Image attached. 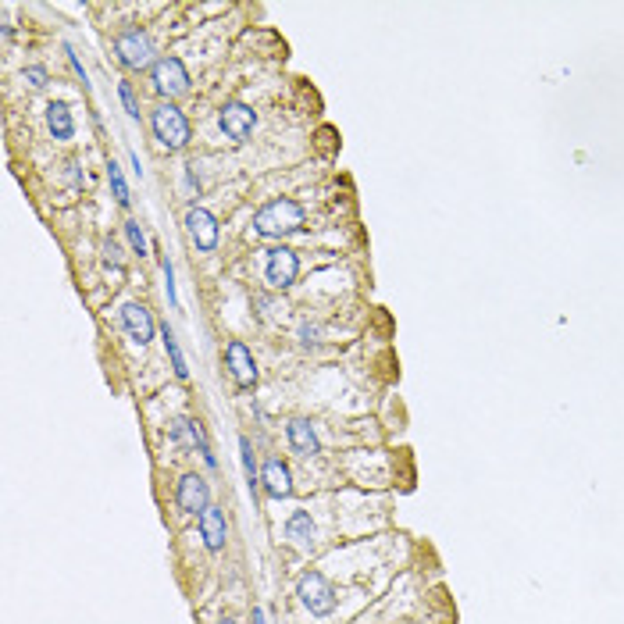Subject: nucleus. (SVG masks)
<instances>
[{
	"mask_svg": "<svg viewBox=\"0 0 624 624\" xmlns=\"http://www.w3.org/2000/svg\"><path fill=\"white\" fill-rule=\"evenodd\" d=\"M64 50H68V61H71V68H75V75L82 79V86H89V82H86V68H82V61L75 58V50H71V47H64Z\"/></svg>",
	"mask_w": 624,
	"mask_h": 624,
	"instance_id": "nucleus-25",
	"label": "nucleus"
},
{
	"mask_svg": "<svg viewBox=\"0 0 624 624\" xmlns=\"http://www.w3.org/2000/svg\"><path fill=\"white\" fill-rule=\"evenodd\" d=\"M171 442L175 446H186V450H196L204 457V464L214 471L218 468V457H214V450H211V442H207V435H204V424L196 421V418H175L171 421Z\"/></svg>",
	"mask_w": 624,
	"mask_h": 624,
	"instance_id": "nucleus-7",
	"label": "nucleus"
},
{
	"mask_svg": "<svg viewBox=\"0 0 624 624\" xmlns=\"http://www.w3.org/2000/svg\"><path fill=\"white\" fill-rule=\"evenodd\" d=\"M22 79H25L32 89H43V86H47V68L32 64V68H25V71H22Z\"/></svg>",
	"mask_w": 624,
	"mask_h": 624,
	"instance_id": "nucleus-24",
	"label": "nucleus"
},
{
	"mask_svg": "<svg viewBox=\"0 0 624 624\" xmlns=\"http://www.w3.org/2000/svg\"><path fill=\"white\" fill-rule=\"evenodd\" d=\"M125 239H129V246H132V254H139V257H147V236H143V228H139V221H125Z\"/></svg>",
	"mask_w": 624,
	"mask_h": 624,
	"instance_id": "nucleus-21",
	"label": "nucleus"
},
{
	"mask_svg": "<svg viewBox=\"0 0 624 624\" xmlns=\"http://www.w3.org/2000/svg\"><path fill=\"white\" fill-rule=\"evenodd\" d=\"M150 129H154V139H157L165 150H182L186 143H189V121H186V115L178 111L171 100L154 104V111H150Z\"/></svg>",
	"mask_w": 624,
	"mask_h": 624,
	"instance_id": "nucleus-2",
	"label": "nucleus"
},
{
	"mask_svg": "<svg viewBox=\"0 0 624 624\" xmlns=\"http://www.w3.org/2000/svg\"><path fill=\"white\" fill-rule=\"evenodd\" d=\"M175 507L182 510V514H196V517H200L211 507V485H207V478L196 475V471H189V475L178 478V485H175Z\"/></svg>",
	"mask_w": 624,
	"mask_h": 624,
	"instance_id": "nucleus-8",
	"label": "nucleus"
},
{
	"mask_svg": "<svg viewBox=\"0 0 624 624\" xmlns=\"http://www.w3.org/2000/svg\"><path fill=\"white\" fill-rule=\"evenodd\" d=\"M186 232L196 250H204V254H211L214 246H218V218H214L211 211L204 207H189L186 211Z\"/></svg>",
	"mask_w": 624,
	"mask_h": 624,
	"instance_id": "nucleus-10",
	"label": "nucleus"
},
{
	"mask_svg": "<svg viewBox=\"0 0 624 624\" xmlns=\"http://www.w3.org/2000/svg\"><path fill=\"white\" fill-rule=\"evenodd\" d=\"M107 178H111V189H115V200H118V207H129V200H132V196H129V186H125V175H121V168L115 165V160L107 165Z\"/></svg>",
	"mask_w": 624,
	"mask_h": 624,
	"instance_id": "nucleus-20",
	"label": "nucleus"
},
{
	"mask_svg": "<svg viewBox=\"0 0 624 624\" xmlns=\"http://www.w3.org/2000/svg\"><path fill=\"white\" fill-rule=\"evenodd\" d=\"M261 489L272 499H289L293 496V471H289V464L278 460V457H267L264 468H261Z\"/></svg>",
	"mask_w": 624,
	"mask_h": 624,
	"instance_id": "nucleus-12",
	"label": "nucleus"
},
{
	"mask_svg": "<svg viewBox=\"0 0 624 624\" xmlns=\"http://www.w3.org/2000/svg\"><path fill=\"white\" fill-rule=\"evenodd\" d=\"M104 250H107V261L121 264V254H118V243H115V239H107V243H104Z\"/></svg>",
	"mask_w": 624,
	"mask_h": 624,
	"instance_id": "nucleus-26",
	"label": "nucleus"
},
{
	"mask_svg": "<svg viewBox=\"0 0 624 624\" xmlns=\"http://www.w3.org/2000/svg\"><path fill=\"white\" fill-rule=\"evenodd\" d=\"M300 335H303V343H311V335H317V328H311V325H303V328H300Z\"/></svg>",
	"mask_w": 624,
	"mask_h": 624,
	"instance_id": "nucleus-28",
	"label": "nucleus"
},
{
	"mask_svg": "<svg viewBox=\"0 0 624 624\" xmlns=\"http://www.w3.org/2000/svg\"><path fill=\"white\" fill-rule=\"evenodd\" d=\"M160 272H165V293H168V303H171V307H178V293H175V267H171V261H168V257L160 261Z\"/></svg>",
	"mask_w": 624,
	"mask_h": 624,
	"instance_id": "nucleus-23",
	"label": "nucleus"
},
{
	"mask_svg": "<svg viewBox=\"0 0 624 624\" xmlns=\"http://www.w3.org/2000/svg\"><path fill=\"white\" fill-rule=\"evenodd\" d=\"M121 325H125V332H129L139 346H147L150 339H154V332H157L154 314H150L147 307H143V303H136V300L121 303Z\"/></svg>",
	"mask_w": 624,
	"mask_h": 624,
	"instance_id": "nucleus-13",
	"label": "nucleus"
},
{
	"mask_svg": "<svg viewBox=\"0 0 624 624\" xmlns=\"http://www.w3.org/2000/svg\"><path fill=\"white\" fill-rule=\"evenodd\" d=\"M218 624H236V621H232V617H221V621H218Z\"/></svg>",
	"mask_w": 624,
	"mask_h": 624,
	"instance_id": "nucleus-30",
	"label": "nucleus"
},
{
	"mask_svg": "<svg viewBox=\"0 0 624 624\" xmlns=\"http://www.w3.org/2000/svg\"><path fill=\"white\" fill-rule=\"evenodd\" d=\"M239 460H243V471H246V485H250V492H257V485H261V471H257L254 442H250L246 435H239Z\"/></svg>",
	"mask_w": 624,
	"mask_h": 624,
	"instance_id": "nucleus-19",
	"label": "nucleus"
},
{
	"mask_svg": "<svg viewBox=\"0 0 624 624\" xmlns=\"http://www.w3.org/2000/svg\"><path fill=\"white\" fill-rule=\"evenodd\" d=\"M150 82L160 97H182L189 89V71L178 58H157V64L150 68Z\"/></svg>",
	"mask_w": 624,
	"mask_h": 624,
	"instance_id": "nucleus-5",
	"label": "nucleus"
},
{
	"mask_svg": "<svg viewBox=\"0 0 624 624\" xmlns=\"http://www.w3.org/2000/svg\"><path fill=\"white\" fill-rule=\"evenodd\" d=\"M225 368L232 374V382H236L239 389H254L257 385V364H254V353H250L246 343H239V339H232V343L225 346Z\"/></svg>",
	"mask_w": 624,
	"mask_h": 624,
	"instance_id": "nucleus-9",
	"label": "nucleus"
},
{
	"mask_svg": "<svg viewBox=\"0 0 624 624\" xmlns=\"http://www.w3.org/2000/svg\"><path fill=\"white\" fill-rule=\"evenodd\" d=\"M160 339H165V350H168V357H171V371H175V379H189V364H186L182 346H178V339H175V332H171L168 321L160 325Z\"/></svg>",
	"mask_w": 624,
	"mask_h": 624,
	"instance_id": "nucleus-18",
	"label": "nucleus"
},
{
	"mask_svg": "<svg viewBox=\"0 0 624 624\" xmlns=\"http://www.w3.org/2000/svg\"><path fill=\"white\" fill-rule=\"evenodd\" d=\"M285 435H289L293 453H300V457H314V453H321V442H317L314 424H311L307 418H293L289 424H285Z\"/></svg>",
	"mask_w": 624,
	"mask_h": 624,
	"instance_id": "nucleus-15",
	"label": "nucleus"
},
{
	"mask_svg": "<svg viewBox=\"0 0 624 624\" xmlns=\"http://www.w3.org/2000/svg\"><path fill=\"white\" fill-rule=\"evenodd\" d=\"M296 596H300V603L307 606L314 617H328L335 610V592H332V585H328V578L321 575V571H307V575H300Z\"/></svg>",
	"mask_w": 624,
	"mask_h": 624,
	"instance_id": "nucleus-4",
	"label": "nucleus"
},
{
	"mask_svg": "<svg viewBox=\"0 0 624 624\" xmlns=\"http://www.w3.org/2000/svg\"><path fill=\"white\" fill-rule=\"evenodd\" d=\"M129 165H132V175L139 178V175H143V168H139V157H136V150H129Z\"/></svg>",
	"mask_w": 624,
	"mask_h": 624,
	"instance_id": "nucleus-27",
	"label": "nucleus"
},
{
	"mask_svg": "<svg viewBox=\"0 0 624 624\" xmlns=\"http://www.w3.org/2000/svg\"><path fill=\"white\" fill-rule=\"evenodd\" d=\"M118 97L125 104V111H129V118H139V104H136V93H132V82L129 79L118 82Z\"/></svg>",
	"mask_w": 624,
	"mask_h": 624,
	"instance_id": "nucleus-22",
	"label": "nucleus"
},
{
	"mask_svg": "<svg viewBox=\"0 0 624 624\" xmlns=\"http://www.w3.org/2000/svg\"><path fill=\"white\" fill-rule=\"evenodd\" d=\"M196 528H200V539L211 553H221L225 542H228V521H225V510L221 507H207L200 517H196Z\"/></svg>",
	"mask_w": 624,
	"mask_h": 624,
	"instance_id": "nucleus-14",
	"label": "nucleus"
},
{
	"mask_svg": "<svg viewBox=\"0 0 624 624\" xmlns=\"http://www.w3.org/2000/svg\"><path fill=\"white\" fill-rule=\"evenodd\" d=\"M300 228H303V207L296 200H289V196L267 200L254 214V232L264 239H282V236H293Z\"/></svg>",
	"mask_w": 624,
	"mask_h": 624,
	"instance_id": "nucleus-1",
	"label": "nucleus"
},
{
	"mask_svg": "<svg viewBox=\"0 0 624 624\" xmlns=\"http://www.w3.org/2000/svg\"><path fill=\"white\" fill-rule=\"evenodd\" d=\"M115 53H118V61H121L125 68H132V71H143V68H154V64H157L150 36L139 32V29H125V32H118V36H115Z\"/></svg>",
	"mask_w": 624,
	"mask_h": 624,
	"instance_id": "nucleus-3",
	"label": "nucleus"
},
{
	"mask_svg": "<svg viewBox=\"0 0 624 624\" xmlns=\"http://www.w3.org/2000/svg\"><path fill=\"white\" fill-rule=\"evenodd\" d=\"M47 129L53 139H71L75 136V118H71V107L64 100L47 104Z\"/></svg>",
	"mask_w": 624,
	"mask_h": 624,
	"instance_id": "nucleus-17",
	"label": "nucleus"
},
{
	"mask_svg": "<svg viewBox=\"0 0 624 624\" xmlns=\"http://www.w3.org/2000/svg\"><path fill=\"white\" fill-rule=\"evenodd\" d=\"M254 121H257V115H254V107H246V104H225L218 111V125L232 143H246L250 132H254Z\"/></svg>",
	"mask_w": 624,
	"mask_h": 624,
	"instance_id": "nucleus-11",
	"label": "nucleus"
},
{
	"mask_svg": "<svg viewBox=\"0 0 624 624\" xmlns=\"http://www.w3.org/2000/svg\"><path fill=\"white\" fill-rule=\"evenodd\" d=\"M300 275V257L289 246H272L267 250V264H264V278L272 289H289Z\"/></svg>",
	"mask_w": 624,
	"mask_h": 624,
	"instance_id": "nucleus-6",
	"label": "nucleus"
},
{
	"mask_svg": "<svg viewBox=\"0 0 624 624\" xmlns=\"http://www.w3.org/2000/svg\"><path fill=\"white\" fill-rule=\"evenodd\" d=\"M314 521H311V514L307 510H293L289 514V521H285V539H289L296 549H303V553H311L314 549Z\"/></svg>",
	"mask_w": 624,
	"mask_h": 624,
	"instance_id": "nucleus-16",
	"label": "nucleus"
},
{
	"mask_svg": "<svg viewBox=\"0 0 624 624\" xmlns=\"http://www.w3.org/2000/svg\"><path fill=\"white\" fill-rule=\"evenodd\" d=\"M254 624H267V621H264V610H261V606H254Z\"/></svg>",
	"mask_w": 624,
	"mask_h": 624,
	"instance_id": "nucleus-29",
	"label": "nucleus"
}]
</instances>
